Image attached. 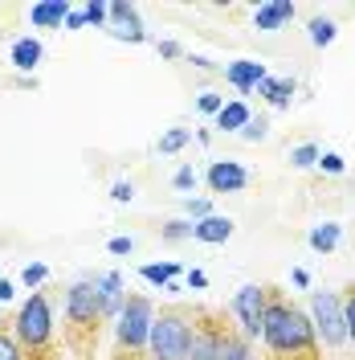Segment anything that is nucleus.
<instances>
[{"mask_svg":"<svg viewBox=\"0 0 355 360\" xmlns=\"http://www.w3.org/2000/svg\"><path fill=\"white\" fill-rule=\"evenodd\" d=\"M262 340L278 356H311L314 348V323L298 307H290L282 299H274L266 307V328H262Z\"/></svg>","mask_w":355,"mask_h":360,"instance_id":"obj_1","label":"nucleus"},{"mask_svg":"<svg viewBox=\"0 0 355 360\" xmlns=\"http://www.w3.org/2000/svg\"><path fill=\"white\" fill-rule=\"evenodd\" d=\"M311 323L314 336H323L327 348H339L347 340V311H343V299L335 291H314L311 295Z\"/></svg>","mask_w":355,"mask_h":360,"instance_id":"obj_2","label":"nucleus"},{"mask_svg":"<svg viewBox=\"0 0 355 360\" xmlns=\"http://www.w3.org/2000/svg\"><path fill=\"white\" fill-rule=\"evenodd\" d=\"M152 328H156V311H152V299L131 295L119 311V344L139 352L143 344H152Z\"/></svg>","mask_w":355,"mask_h":360,"instance_id":"obj_3","label":"nucleus"},{"mask_svg":"<svg viewBox=\"0 0 355 360\" xmlns=\"http://www.w3.org/2000/svg\"><path fill=\"white\" fill-rule=\"evenodd\" d=\"M192 328L184 315H159L156 328H152V356L156 360H188L192 348Z\"/></svg>","mask_w":355,"mask_h":360,"instance_id":"obj_4","label":"nucleus"},{"mask_svg":"<svg viewBox=\"0 0 355 360\" xmlns=\"http://www.w3.org/2000/svg\"><path fill=\"white\" fill-rule=\"evenodd\" d=\"M53 336V311H49V299L41 291H33L25 299V307L17 311V340L25 348H41L45 340Z\"/></svg>","mask_w":355,"mask_h":360,"instance_id":"obj_5","label":"nucleus"},{"mask_svg":"<svg viewBox=\"0 0 355 360\" xmlns=\"http://www.w3.org/2000/svg\"><path fill=\"white\" fill-rule=\"evenodd\" d=\"M266 287H257V283H245L241 291L233 295V315L241 319V332L249 340L262 336V328H266Z\"/></svg>","mask_w":355,"mask_h":360,"instance_id":"obj_6","label":"nucleus"},{"mask_svg":"<svg viewBox=\"0 0 355 360\" xmlns=\"http://www.w3.org/2000/svg\"><path fill=\"white\" fill-rule=\"evenodd\" d=\"M66 315L74 323H94V319H102V307H98V287H94V278H82V283H74L66 295Z\"/></svg>","mask_w":355,"mask_h":360,"instance_id":"obj_7","label":"nucleus"},{"mask_svg":"<svg viewBox=\"0 0 355 360\" xmlns=\"http://www.w3.org/2000/svg\"><path fill=\"white\" fill-rule=\"evenodd\" d=\"M111 37H119V41H147V29H143V21H139V8L135 4H127V0H111Z\"/></svg>","mask_w":355,"mask_h":360,"instance_id":"obj_8","label":"nucleus"},{"mask_svg":"<svg viewBox=\"0 0 355 360\" xmlns=\"http://www.w3.org/2000/svg\"><path fill=\"white\" fill-rule=\"evenodd\" d=\"M294 17H298V4H294V0H262V4L253 8V29H257V33H278V29H286Z\"/></svg>","mask_w":355,"mask_h":360,"instance_id":"obj_9","label":"nucleus"},{"mask_svg":"<svg viewBox=\"0 0 355 360\" xmlns=\"http://www.w3.org/2000/svg\"><path fill=\"white\" fill-rule=\"evenodd\" d=\"M245 184H249V172L237 160H213L208 164V188L213 193H241Z\"/></svg>","mask_w":355,"mask_h":360,"instance_id":"obj_10","label":"nucleus"},{"mask_svg":"<svg viewBox=\"0 0 355 360\" xmlns=\"http://www.w3.org/2000/svg\"><path fill=\"white\" fill-rule=\"evenodd\" d=\"M94 287H98V307H102V319H119L123 303H127L123 274H119V270H107V274H98V278H94Z\"/></svg>","mask_w":355,"mask_h":360,"instance_id":"obj_11","label":"nucleus"},{"mask_svg":"<svg viewBox=\"0 0 355 360\" xmlns=\"http://www.w3.org/2000/svg\"><path fill=\"white\" fill-rule=\"evenodd\" d=\"M69 13H74L69 0H37V4H29V25L33 29H62L69 21Z\"/></svg>","mask_w":355,"mask_h":360,"instance_id":"obj_12","label":"nucleus"},{"mask_svg":"<svg viewBox=\"0 0 355 360\" xmlns=\"http://www.w3.org/2000/svg\"><path fill=\"white\" fill-rule=\"evenodd\" d=\"M225 78H229V86H237L241 94H249V90L262 86L269 74H266V66H262V62L241 58V62H229V66H225Z\"/></svg>","mask_w":355,"mask_h":360,"instance_id":"obj_13","label":"nucleus"},{"mask_svg":"<svg viewBox=\"0 0 355 360\" xmlns=\"http://www.w3.org/2000/svg\"><path fill=\"white\" fill-rule=\"evenodd\" d=\"M8 58H13V66L21 70V74H33V70L41 66V58H45V49L37 37H17L13 41V49H8Z\"/></svg>","mask_w":355,"mask_h":360,"instance_id":"obj_14","label":"nucleus"},{"mask_svg":"<svg viewBox=\"0 0 355 360\" xmlns=\"http://www.w3.org/2000/svg\"><path fill=\"white\" fill-rule=\"evenodd\" d=\"M192 238H196V242H208V246H221V242L233 238V221L213 213V217H204V221H192Z\"/></svg>","mask_w":355,"mask_h":360,"instance_id":"obj_15","label":"nucleus"},{"mask_svg":"<svg viewBox=\"0 0 355 360\" xmlns=\"http://www.w3.org/2000/svg\"><path fill=\"white\" fill-rule=\"evenodd\" d=\"M249 119H253V115H249V107H245L241 98H233V103H225V107H221V115H217V127H221V131H237V135H241L245 127H249Z\"/></svg>","mask_w":355,"mask_h":360,"instance_id":"obj_16","label":"nucleus"},{"mask_svg":"<svg viewBox=\"0 0 355 360\" xmlns=\"http://www.w3.org/2000/svg\"><path fill=\"white\" fill-rule=\"evenodd\" d=\"M257 94H266L269 107H290V98H294V78H266Z\"/></svg>","mask_w":355,"mask_h":360,"instance_id":"obj_17","label":"nucleus"},{"mask_svg":"<svg viewBox=\"0 0 355 360\" xmlns=\"http://www.w3.org/2000/svg\"><path fill=\"white\" fill-rule=\"evenodd\" d=\"M339 238H343V225H335V221H323V225H314L311 229V250H319V254H331L335 246H339Z\"/></svg>","mask_w":355,"mask_h":360,"instance_id":"obj_18","label":"nucleus"},{"mask_svg":"<svg viewBox=\"0 0 355 360\" xmlns=\"http://www.w3.org/2000/svg\"><path fill=\"white\" fill-rule=\"evenodd\" d=\"M139 274H143V283H152V287H159V291H168L172 278L180 274V266L176 262H147V266H139Z\"/></svg>","mask_w":355,"mask_h":360,"instance_id":"obj_19","label":"nucleus"},{"mask_svg":"<svg viewBox=\"0 0 355 360\" xmlns=\"http://www.w3.org/2000/svg\"><path fill=\"white\" fill-rule=\"evenodd\" d=\"M217 344H221V332H196L192 336V348H188V360H217Z\"/></svg>","mask_w":355,"mask_h":360,"instance_id":"obj_20","label":"nucleus"},{"mask_svg":"<svg viewBox=\"0 0 355 360\" xmlns=\"http://www.w3.org/2000/svg\"><path fill=\"white\" fill-rule=\"evenodd\" d=\"M335 33H339V25H335L331 17H314V21L307 25V37H311L314 49H327V45L335 41Z\"/></svg>","mask_w":355,"mask_h":360,"instance_id":"obj_21","label":"nucleus"},{"mask_svg":"<svg viewBox=\"0 0 355 360\" xmlns=\"http://www.w3.org/2000/svg\"><path fill=\"white\" fill-rule=\"evenodd\" d=\"M217 360H253V356H249V344H245V340L221 336V344H217Z\"/></svg>","mask_w":355,"mask_h":360,"instance_id":"obj_22","label":"nucleus"},{"mask_svg":"<svg viewBox=\"0 0 355 360\" xmlns=\"http://www.w3.org/2000/svg\"><path fill=\"white\" fill-rule=\"evenodd\" d=\"M323 160V152H319V143H298L294 152H290V164L294 168H314Z\"/></svg>","mask_w":355,"mask_h":360,"instance_id":"obj_23","label":"nucleus"},{"mask_svg":"<svg viewBox=\"0 0 355 360\" xmlns=\"http://www.w3.org/2000/svg\"><path fill=\"white\" fill-rule=\"evenodd\" d=\"M188 139H192V131H184V127H176V131H168L163 139H159V152H163V156H172V152H180V148H184Z\"/></svg>","mask_w":355,"mask_h":360,"instance_id":"obj_24","label":"nucleus"},{"mask_svg":"<svg viewBox=\"0 0 355 360\" xmlns=\"http://www.w3.org/2000/svg\"><path fill=\"white\" fill-rule=\"evenodd\" d=\"M45 278H49V266H45V262H29V266L21 270V283H25V287H33V291L41 287Z\"/></svg>","mask_w":355,"mask_h":360,"instance_id":"obj_25","label":"nucleus"},{"mask_svg":"<svg viewBox=\"0 0 355 360\" xmlns=\"http://www.w3.org/2000/svg\"><path fill=\"white\" fill-rule=\"evenodd\" d=\"M196 107H200L204 115H221L225 94H217V90H200V94H196Z\"/></svg>","mask_w":355,"mask_h":360,"instance_id":"obj_26","label":"nucleus"},{"mask_svg":"<svg viewBox=\"0 0 355 360\" xmlns=\"http://www.w3.org/2000/svg\"><path fill=\"white\" fill-rule=\"evenodd\" d=\"M159 238H163V242H180V238H192V225H188V221H168L163 229H159Z\"/></svg>","mask_w":355,"mask_h":360,"instance_id":"obj_27","label":"nucleus"},{"mask_svg":"<svg viewBox=\"0 0 355 360\" xmlns=\"http://www.w3.org/2000/svg\"><path fill=\"white\" fill-rule=\"evenodd\" d=\"M266 135H269L266 119H249V127L241 131V139H245V143H257V139H266Z\"/></svg>","mask_w":355,"mask_h":360,"instance_id":"obj_28","label":"nucleus"},{"mask_svg":"<svg viewBox=\"0 0 355 360\" xmlns=\"http://www.w3.org/2000/svg\"><path fill=\"white\" fill-rule=\"evenodd\" d=\"M319 168H323V172H331V176H339V172L347 168V160L339 156V152H323V160H319Z\"/></svg>","mask_w":355,"mask_h":360,"instance_id":"obj_29","label":"nucleus"},{"mask_svg":"<svg viewBox=\"0 0 355 360\" xmlns=\"http://www.w3.org/2000/svg\"><path fill=\"white\" fill-rule=\"evenodd\" d=\"M131 197H135V184H131V180H114V184H111V201L123 205V201H131Z\"/></svg>","mask_w":355,"mask_h":360,"instance_id":"obj_30","label":"nucleus"},{"mask_svg":"<svg viewBox=\"0 0 355 360\" xmlns=\"http://www.w3.org/2000/svg\"><path fill=\"white\" fill-rule=\"evenodd\" d=\"M176 188H184V193H188V188H196V172H192V168H188V164H184V168H176Z\"/></svg>","mask_w":355,"mask_h":360,"instance_id":"obj_31","label":"nucleus"},{"mask_svg":"<svg viewBox=\"0 0 355 360\" xmlns=\"http://www.w3.org/2000/svg\"><path fill=\"white\" fill-rule=\"evenodd\" d=\"M188 213H192L196 221H204V217H213V209H208V201H204V197H196V201L188 197Z\"/></svg>","mask_w":355,"mask_h":360,"instance_id":"obj_32","label":"nucleus"},{"mask_svg":"<svg viewBox=\"0 0 355 360\" xmlns=\"http://www.w3.org/2000/svg\"><path fill=\"white\" fill-rule=\"evenodd\" d=\"M343 311H347V340H355V291L343 299Z\"/></svg>","mask_w":355,"mask_h":360,"instance_id":"obj_33","label":"nucleus"},{"mask_svg":"<svg viewBox=\"0 0 355 360\" xmlns=\"http://www.w3.org/2000/svg\"><path fill=\"white\" fill-rule=\"evenodd\" d=\"M0 360H21V348H17L8 336H0Z\"/></svg>","mask_w":355,"mask_h":360,"instance_id":"obj_34","label":"nucleus"},{"mask_svg":"<svg viewBox=\"0 0 355 360\" xmlns=\"http://www.w3.org/2000/svg\"><path fill=\"white\" fill-rule=\"evenodd\" d=\"M107 250H111V254H131L135 238H111V242H107Z\"/></svg>","mask_w":355,"mask_h":360,"instance_id":"obj_35","label":"nucleus"},{"mask_svg":"<svg viewBox=\"0 0 355 360\" xmlns=\"http://www.w3.org/2000/svg\"><path fill=\"white\" fill-rule=\"evenodd\" d=\"M188 287H192V291H204V287H208V274H204V270H188Z\"/></svg>","mask_w":355,"mask_h":360,"instance_id":"obj_36","label":"nucleus"},{"mask_svg":"<svg viewBox=\"0 0 355 360\" xmlns=\"http://www.w3.org/2000/svg\"><path fill=\"white\" fill-rule=\"evenodd\" d=\"M66 29H86V17H82V8H74V13H69Z\"/></svg>","mask_w":355,"mask_h":360,"instance_id":"obj_37","label":"nucleus"},{"mask_svg":"<svg viewBox=\"0 0 355 360\" xmlns=\"http://www.w3.org/2000/svg\"><path fill=\"white\" fill-rule=\"evenodd\" d=\"M290 278H294V287H302V291H307V287H311V274H307V270H302V266L294 270V274H290Z\"/></svg>","mask_w":355,"mask_h":360,"instance_id":"obj_38","label":"nucleus"},{"mask_svg":"<svg viewBox=\"0 0 355 360\" xmlns=\"http://www.w3.org/2000/svg\"><path fill=\"white\" fill-rule=\"evenodd\" d=\"M13 295H17V287H13V283H8V278H0V303H8V299H13Z\"/></svg>","mask_w":355,"mask_h":360,"instance_id":"obj_39","label":"nucleus"},{"mask_svg":"<svg viewBox=\"0 0 355 360\" xmlns=\"http://www.w3.org/2000/svg\"><path fill=\"white\" fill-rule=\"evenodd\" d=\"M159 53H163V58H180V45L176 41H159Z\"/></svg>","mask_w":355,"mask_h":360,"instance_id":"obj_40","label":"nucleus"}]
</instances>
